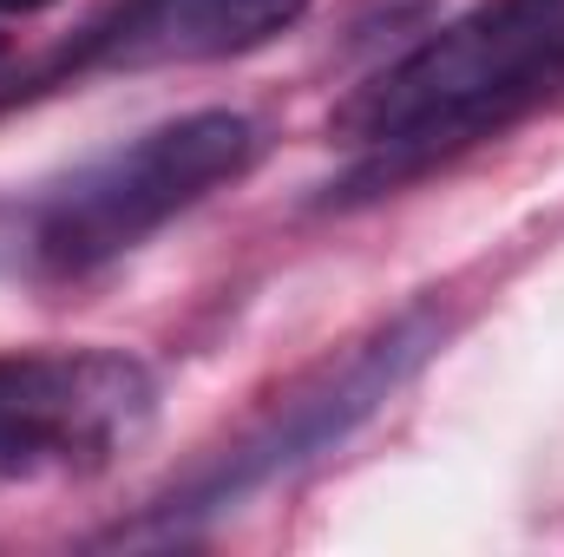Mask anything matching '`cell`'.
Returning a JSON list of instances; mask_svg holds the SVG:
<instances>
[{"mask_svg": "<svg viewBox=\"0 0 564 557\" xmlns=\"http://www.w3.org/2000/svg\"><path fill=\"white\" fill-rule=\"evenodd\" d=\"M250 157H257V125L243 112H184L126 151L99 157L66 190H53V204L33 223V256L53 276H86L139 250L151 230L204 204L217 184L243 177Z\"/></svg>", "mask_w": 564, "mask_h": 557, "instance_id": "obj_1", "label": "cell"}, {"mask_svg": "<svg viewBox=\"0 0 564 557\" xmlns=\"http://www.w3.org/2000/svg\"><path fill=\"white\" fill-rule=\"evenodd\" d=\"M158 419V387L132 354H0V485L99 472Z\"/></svg>", "mask_w": 564, "mask_h": 557, "instance_id": "obj_2", "label": "cell"}, {"mask_svg": "<svg viewBox=\"0 0 564 557\" xmlns=\"http://www.w3.org/2000/svg\"><path fill=\"white\" fill-rule=\"evenodd\" d=\"M440 335H446L440 308H408V315H394V321H388L381 335H368L335 374H322V381H315L308 394H295L270 426H257L243 446H230L204 479H191L184 492H171V499H164V518L184 532L191 518L230 512L237 499L263 492L270 479L308 466V459H322V452H335V446L440 348Z\"/></svg>", "mask_w": 564, "mask_h": 557, "instance_id": "obj_3", "label": "cell"}, {"mask_svg": "<svg viewBox=\"0 0 564 557\" xmlns=\"http://www.w3.org/2000/svg\"><path fill=\"white\" fill-rule=\"evenodd\" d=\"M302 7L308 0H177V13L158 20L151 33H164L177 53H237L295 26Z\"/></svg>", "mask_w": 564, "mask_h": 557, "instance_id": "obj_4", "label": "cell"}, {"mask_svg": "<svg viewBox=\"0 0 564 557\" xmlns=\"http://www.w3.org/2000/svg\"><path fill=\"white\" fill-rule=\"evenodd\" d=\"M40 7H53V0H0V13H40Z\"/></svg>", "mask_w": 564, "mask_h": 557, "instance_id": "obj_5", "label": "cell"}, {"mask_svg": "<svg viewBox=\"0 0 564 557\" xmlns=\"http://www.w3.org/2000/svg\"><path fill=\"white\" fill-rule=\"evenodd\" d=\"M0 59H7V40H0Z\"/></svg>", "mask_w": 564, "mask_h": 557, "instance_id": "obj_6", "label": "cell"}]
</instances>
